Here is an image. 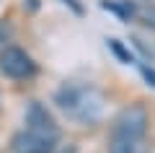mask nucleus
I'll use <instances>...</instances> for the list:
<instances>
[{
    "label": "nucleus",
    "mask_w": 155,
    "mask_h": 153,
    "mask_svg": "<svg viewBox=\"0 0 155 153\" xmlns=\"http://www.w3.org/2000/svg\"><path fill=\"white\" fill-rule=\"evenodd\" d=\"M109 153H150V145L145 137H129V135H111Z\"/></svg>",
    "instance_id": "423d86ee"
},
{
    "label": "nucleus",
    "mask_w": 155,
    "mask_h": 153,
    "mask_svg": "<svg viewBox=\"0 0 155 153\" xmlns=\"http://www.w3.org/2000/svg\"><path fill=\"white\" fill-rule=\"evenodd\" d=\"M0 70H3V75L21 81V78H31L36 73V62L21 47H5L0 52Z\"/></svg>",
    "instance_id": "7ed1b4c3"
},
{
    "label": "nucleus",
    "mask_w": 155,
    "mask_h": 153,
    "mask_svg": "<svg viewBox=\"0 0 155 153\" xmlns=\"http://www.w3.org/2000/svg\"><path fill=\"white\" fill-rule=\"evenodd\" d=\"M109 47L114 49V55L119 57V60H122V62H134V55H132V52H129L127 47H124L122 42H119V39H109Z\"/></svg>",
    "instance_id": "6e6552de"
},
{
    "label": "nucleus",
    "mask_w": 155,
    "mask_h": 153,
    "mask_svg": "<svg viewBox=\"0 0 155 153\" xmlns=\"http://www.w3.org/2000/svg\"><path fill=\"white\" fill-rule=\"evenodd\" d=\"M8 34H11V31H8V26H3V23H0V42H5Z\"/></svg>",
    "instance_id": "9b49d317"
},
{
    "label": "nucleus",
    "mask_w": 155,
    "mask_h": 153,
    "mask_svg": "<svg viewBox=\"0 0 155 153\" xmlns=\"http://www.w3.org/2000/svg\"><path fill=\"white\" fill-rule=\"evenodd\" d=\"M54 104L80 125H93L104 114V96L88 83H65L62 88H57Z\"/></svg>",
    "instance_id": "f257e3e1"
},
{
    "label": "nucleus",
    "mask_w": 155,
    "mask_h": 153,
    "mask_svg": "<svg viewBox=\"0 0 155 153\" xmlns=\"http://www.w3.org/2000/svg\"><path fill=\"white\" fill-rule=\"evenodd\" d=\"M147 125L150 117L145 112V106L140 104H129L127 109H122L114 120L111 135H129V137H145L147 135Z\"/></svg>",
    "instance_id": "f03ea898"
},
{
    "label": "nucleus",
    "mask_w": 155,
    "mask_h": 153,
    "mask_svg": "<svg viewBox=\"0 0 155 153\" xmlns=\"http://www.w3.org/2000/svg\"><path fill=\"white\" fill-rule=\"evenodd\" d=\"M132 42H134V47H137V49H140V52H142L145 57H153V60H155V49H153V47H147V44H145L142 39H137V37H134Z\"/></svg>",
    "instance_id": "1a4fd4ad"
},
{
    "label": "nucleus",
    "mask_w": 155,
    "mask_h": 153,
    "mask_svg": "<svg viewBox=\"0 0 155 153\" xmlns=\"http://www.w3.org/2000/svg\"><path fill=\"white\" fill-rule=\"evenodd\" d=\"M142 78L147 81V86L155 88V68H142Z\"/></svg>",
    "instance_id": "9d476101"
},
{
    "label": "nucleus",
    "mask_w": 155,
    "mask_h": 153,
    "mask_svg": "<svg viewBox=\"0 0 155 153\" xmlns=\"http://www.w3.org/2000/svg\"><path fill=\"white\" fill-rule=\"evenodd\" d=\"M134 16H137L145 26H153L155 29V5H140V8H134Z\"/></svg>",
    "instance_id": "0eeeda50"
},
{
    "label": "nucleus",
    "mask_w": 155,
    "mask_h": 153,
    "mask_svg": "<svg viewBox=\"0 0 155 153\" xmlns=\"http://www.w3.org/2000/svg\"><path fill=\"white\" fill-rule=\"evenodd\" d=\"M26 127L39 130V132H49V135L60 137V127H57L54 117L39 104V101H31V104H28V109H26Z\"/></svg>",
    "instance_id": "39448f33"
},
{
    "label": "nucleus",
    "mask_w": 155,
    "mask_h": 153,
    "mask_svg": "<svg viewBox=\"0 0 155 153\" xmlns=\"http://www.w3.org/2000/svg\"><path fill=\"white\" fill-rule=\"evenodd\" d=\"M65 3H70V5H72V8H75V13H80V11H83V8H80V5H78V3H75V0H65Z\"/></svg>",
    "instance_id": "ddd939ff"
},
{
    "label": "nucleus",
    "mask_w": 155,
    "mask_h": 153,
    "mask_svg": "<svg viewBox=\"0 0 155 153\" xmlns=\"http://www.w3.org/2000/svg\"><path fill=\"white\" fill-rule=\"evenodd\" d=\"M60 153H78V148H75V145H67V148H62Z\"/></svg>",
    "instance_id": "f8f14e48"
},
{
    "label": "nucleus",
    "mask_w": 155,
    "mask_h": 153,
    "mask_svg": "<svg viewBox=\"0 0 155 153\" xmlns=\"http://www.w3.org/2000/svg\"><path fill=\"white\" fill-rule=\"evenodd\" d=\"M57 140H60L57 135L26 127V130H21L13 137V153H52Z\"/></svg>",
    "instance_id": "20e7f679"
}]
</instances>
